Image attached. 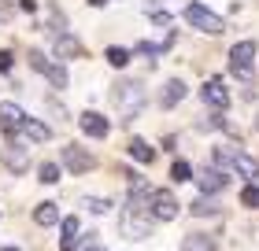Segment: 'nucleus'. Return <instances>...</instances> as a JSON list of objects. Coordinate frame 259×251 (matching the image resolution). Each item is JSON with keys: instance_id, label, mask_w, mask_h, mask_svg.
Here are the masks:
<instances>
[{"instance_id": "nucleus-8", "label": "nucleus", "mask_w": 259, "mask_h": 251, "mask_svg": "<svg viewBox=\"0 0 259 251\" xmlns=\"http://www.w3.org/2000/svg\"><path fill=\"white\" fill-rule=\"evenodd\" d=\"M60 159H63V166H67L70 174H89L93 166H97V163H93V155H89V152H81L78 144H63Z\"/></svg>"}, {"instance_id": "nucleus-5", "label": "nucleus", "mask_w": 259, "mask_h": 251, "mask_svg": "<svg viewBox=\"0 0 259 251\" xmlns=\"http://www.w3.org/2000/svg\"><path fill=\"white\" fill-rule=\"evenodd\" d=\"M30 67H33V70H41V74L49 78L56 89H63L67 81H70V78H67V70H63V63H52V59L45 56V52H30Z\"/></svg>"}, {"instance_id": "nucleus-9", "label": "nucleus", "mask_w": 259, "mask_h": 251, "mask_svg": "<svg viewBox=\"0 0 259 251\" xmlns=\"http://www.w3.org/2000/svg\"><path fill=\"white\" fill-rule=\"evenodd\" d=\"M78 126H81V133H85V137H97V140H104V137L111 133L108 118H104V115H97V111H85V115L78 118Z\"/></svg>"}, {"instance_id": "nucleus-1", "label": "nucleus", "mask_w": 259, "mask_h": 251, "mask_svg": "<svg viewBox=\"0 0 259 251\" xmlns=\"http://www.w3.org/2000/svg\"><path fill=\"white\" fill-rule=\"evenodd\" d=\"M111 104L119 107V118H122V122H134V118L145 111L148 92H145V85H141L137 78H126V81H119V85L111 89Z\"/></svg>"}, {"instance_id": "nucleus-4", "label": "nucleus", "mask_w": 259, "mask_h": 251, "mask_svg": "<svg viewBox=\"0 0 259 251\" xmlns=\"http://www.w3.org/2000/svg\"><path fill=\"white\" fill-rule=\"evenodd\" d=\"M185 22L196 26L200 33H222V30H226V26H222V19L215 15V11H207L204 4H189V8H185Z\"/></svg>"}, {"instance_id": "nucleus-16", "label": "nucleus", "mask_w": 259, "mask_h": 251, "mask_svg": "<svg viewBox=\"0 0 259 251\" xmlns=\"http://www.w3.org/2000/svg\"><path fill=\"white\" fill-rule=\"evenodd\" d=\"M185 92H189V89H185V81H182V78H174V81H167V85H163L159 104H163V107H174V104H182V100H185Z\"/></svg>"}, {"instance_id": "nucleus-12", "label": "nucleus", "mask_w": 259, "mask_h": 251, "mask_svg": "<svg viewBox=\"0 0 259 251\" xmlns=\"http://www.w3.org/2000/svg\"><path fill=\"white\" fill-rule=\"evenodd\" d=\"M52 52L60 56V59H78V56H85L81 41H78V37H70V33H60V37L52 41Z\"/></svg>"}, {"instance_id": "nucleus-13", "label": "nucleus", "mask_w": 259, "mask_h": 251, "mask_svg": "<svg viewBox=\"0 0 259 251\" xmlns=\"http://www.w3.org/2000/svg\"><path fill=\"white\" fill-rule=\"evenodd\" d=\"M26 148H30V144H11V148L4 152V166H8V170L22 174V170L30 166V155H26Z\"/></svg>"}, {"instance_id": "nucleus-19", "label": "nucleus", "mask_w": 259, "mask_h": 251, "mask_svg": "<svg viewBox=\"0 0 259 251\" xmlns=\"http://www.w3.org/2000/svg\"><path fill=\"white\" fill-rule=\"evenodd\" d=\"M182 251H215V244H211L207 233H189L182 240Z\"/></svg>"}, {"instance_id": "nucleus-21", "label": "nucleus", "mask_w": 259, "mask_h": 251, "mask_svg": "<svg viewBox=\"0 0 259 251\" xmlns=\"http://www.w3.org/2000/svg\"><path fill=\"white\" fill-rule=\"evenodd\" d=\"M170 177H174V181H189V177H193V166L185 163V159H174V166H170Z\"/></svg>"}, {"instance_id": "nucleus-28", "label": "nucleus", "mask_w": 259, "mask_h": 251, "mask_svg": "<svg viewBox=\"0 0 259 251\" xmlns=\"http://www.w3.org/2000/svg\"><path fill=\"white\" fill-rule=\"evenodd\" d=\"M89 4H93V8H104V4H108V0H89Z\"/></svg>"}, {"instance_id": "nucleus-7", "label": "nucleus", "mask_w": 259, "mask_h": 251, "mask_svg": "<svg viewBox=\"0 0 259 251\" xmlns=\"http://www.w3.org/2000/svg\"><path fill=\"white\" fill-rule=\"evenodd\" d=\"M122 233L130 236V240H145V236L152 233L148 211H134V207H130V211L122 214Z\"/></svg>"}, {"instance_id": "nucleus-11", "label": "nucleus", "mask_w": 259, "mask_h": 251, "mask_svg": "<svg viewBox=\"0 0 259 251\" xmlns=\"http://www.w3.org/2000/svg\"><path fill=\"white\" fill-rule=\"evenodd\" d=\"M15 137H22V140H30V144H45V140L52 137V129L45 126V122H37V118H26L19 129H15Z\"/></svg>"}, {"instance_id": "nucleus-29", "label": "nucleus", "mask_w": 259, "mask_h": 251, "mask_svg": "<svg viewBox=\"0 0 259 251\" xmlns=\"http://www.w3.org/2000/svg\"><path fill=\"white\" fill-rule=\"evenodd\" d=\"M4 251H19V247H4Z\"/></svg>"}, {"instance_id": "nucleus-25", "label": "nucleus", "mask_w": 259, "mask_h": 251, "mask_svg": "<svg viewBox=\"0 0 259 251\" xmlns=\"http://www.w3.org/2000/svg\"><path fill=\"white\" fill-rule=\"evenodd\" d=\"M85 207H89L93 214H108V211H111V199H100V196H97V199H85Z\"/></svg>"}, {"instance_id": "nucleus-26", "label": "nucleus", "mask_w": 259, "mask_h": 251, "mask_svg": "<svg viewBox=\"0 0 259 251\" xmlns=\"http://www.w3.org/2000/svg\"><path fill=\"white\" fill-rule=\"evenodd\" d=\"M219 207H215V203H211V199H196V207H193V214H215Z\"/></svg>"}, {"instance_id": "nucleus-10", "label": "nucleus", "mask_w": 259, "mask_h": 251, "mask_svg": "<svg viewBox=\"0 0 259 251\" xmlns=\"http://www.w3.org/2000/svg\"><path fill=\"white\" fill-rule=\"evenodd\" d=\"M196 185H200V192H204V196L222 192V188H226V174H222L219 166H207V170L196 174Z\"/></svg>"}, {"instance_id": "nucleus-22", "label": "nucleus", "mask_w": 259, "mask_h": 251, "mask_svg": "<svg viewBox=\"0 0 259 251\" xmlns=\"http://www.w3.org/2000/svg\"><path fill=\"white\" fill-rule=\"evenodd\" d=\"M37 177H41L45 185H56V181H60V166H56V163H41Z\"/></svg>"}, {"instance_id": "nucleus-18", "label": "nucleus", "mask_w": 259, "mask_h": 251, "mask_svg": "<svg viewBox=\"0 0 259 251\" xmlns=\"http://www.w3.org/2000/svg\"><path fill=\"white\" fill-rule=\"evenodd\" d=\"M33 222H37V225H56V222H60V207H56V203H37Z\"/></svg>"}, {"instance_id": "nucleus-6", "label": "nucleus", "mask_w": 259, "mask_h": 251, "mask_svg": "<svg viewBox=\"0 0 259 251\" xmlns=\"http://www.w3.org/2000/svg\"><path fill=\"white\" fill-rule=\"evenodd\" d=\"M200 96H204L207 107H215V111H226L230 107V85L222 78H207L204 89H200Z\"/></svg>"}, {"instance_id": "nucleus-27", "label": "nucleus", "mask_w": 259, "mask_h": 251, "mask_svg": "<svg viewBox=\"0 0 259 251\" xmlns=\"http://www.w3.org/2000/svg\"><path fill=\"white\" fill-rule=\"evenodd\" d=\"M11 63H15V59H11V52H0V74H8Z\"/></svg>"}, {"instance_id": "nucleus-15", "label": "nucleus", "mask_w": 259, "mask_h": 251, "mask_svg": "<svg viewBox=\"0 0 259 251\" xmlns=\"http://www.w3.org/2000/svg\"><path fill=\"white\" fill-rule=\"evenodd\" d=\"M78 233H81V222L74 218V214H67V218L60 222V247L70 251V247H74V240H78Z\"/></svg>"}, {"instance_id": "nucleus-14", "label": "nucleus", "mask_w": 259, "mask_h": 251, "mask_svg": "<svg viewBox=\"0 0 259 251\" xmlns=\"http://www.w3.org/2000/svg\"><path fill=\"white\" fill-rule=\"evenodd\" d=\"M22 122H26V111H22L19 104H0V126H4V129L15 133Z\"/></svg>"}, {"instance_id": "nucleus-23", "label": "nucleus", "mask_w": 259, "mask_h": 251, "mask_svg": "<svg viewBox=\"0 0 259 251\" xmlns=\"http://www.w3.org/2000/svg\"><path fill=\"white\" fill-rule=\"evenodd\" d=\"M108 63H111V67H126V63H130V52L119 48V44H111V48H108Z\"/></svg>"}, {"instance_id": "nucleus-17", "label": "nucleus", "mask_w": 259, "mask_h": 251, "mask_svg": "<svg viewBox=\"0 0 259 251\" xmlns=\"http://www.w3.org/2000/svg\"><path fill=\"white\" fill-rule=\"evenodd\" d=\"M233 170H241V177L255 181L259 177V163L252 159V155H244V152H233Z\"/></svg>"}, {"instance_id": "nucleus-3", "label": "nucleus", "mask_w": 259, "mask_h": 251, "mask_svg": "<svg viewBox=\"0 0 259 251\" xmlns=\"http://www.w3.org/2000/svg\"><path fill=\"white\" fill-rule=\"evenodd\" d=\"M252 59H255V41H241L230 48V70L237 74L241 81L252 78Z\"/></svg>"}, {"instance_id": "nucleus-24", "label": "nucleus", "mask_w": 259, "mask_h": 251, "mask_svg": "<svg viewBox=\"0 0 259 251\" xmlns=\"http://www.w3.org/2000/svg\"><path fill=\"white\" fill-rule=\"evenodd\" d=\"M241 203H244L248 211H255V207H259V188H255V185H248V188L241 192Z\"/></svg>"}, {"instance_id": "nucleus-30", "label": "nucleus", "mask_w": 259, "mask_h": 251, "mask_svg": "<svg viewBox=\"0 0 259 251\" xmlns=\"http://www.w3.org/2000/svg\"><path fill=\"white\" fill-rule=\"evenodd\" d=\"M93 251H104V247H93Z\"/></svg>"}, {"instance_id": "nucleus-2", "label": "nucleus", "mask_w": 259, "mask_h": 251, "mask_svg": "<svg viewBox=\"0 0 259 251\" xmlns=\"http://www.w3.org/2000/svg\"><path fill=\"white\" fill-rule=\"evenodd\" d=\"M148 211H152V218H156V222H174V218H178V199H174L170 188H152Z\"/></svg>"}, {"instance_id": "nucleus-20", "label": "nucleus", "mask_w": 259, "mask_h": 251, "mask_svg": "<svg viewBox=\"0 0 259 251\" xmlns=\"http://www.w3.org/2000/svg\"><path fill=\"white\" fill-rule=\"evenodd\" d=\"M130 155H134L137 163H152V159H156V148H152L148 140H141V137H134V140H130Z\"/></svg>"}]
</instances>
